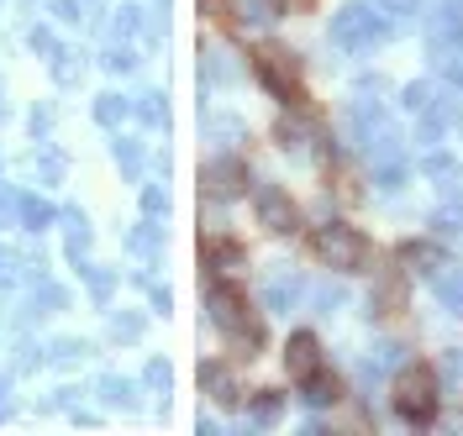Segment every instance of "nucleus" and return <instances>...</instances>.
Returning a JSON list of instances; mask_svg holds the SVG:
<instances>
[{
    "instance_id": "f257e3e1",
    "label": "nucleus",
    "mask_w": 463,
    "mask_h": 436,
    "mask_svg": "<svg viewBox=\"0 0 463 436\" xmlns=\"http://www.w3.org/2000/svg\"><path fill=\"white\" fill-rule=\"evenodd\" d=\"M211 316H216V326H222L242 352H259L263 348V320L253 316V300H248L242 284L222 279V284L211 290Z\"/></svg>"
},
{
    "instance_id": "f03ea898",
    "label": "nucleus",
    "mask_w": 463,
    "mask_h": 436,
    "mask_svg": "<svg viewBox=\"0 0 463 436\" xmlns=\"http://www.w3.org/2000/svg\"><path fill=\"white\" fill-rule=\"evenodd\" d=\"M390 400L401 410V421L411 426H427L442 405V384H437V368L432 363H405L401 374H395V389H390Z\"/></svg>"
},
{
    "instance_id": "7ed1b4c3",
    "label": "nucleus",
    "mask_w": 463,
    "mask_h": 436,
    "mask_svg": "<svg viewBox=\"0 0 463 436\" xmlns=\"http://www.w3.org/2000/svg\"><path fill=\"white\" fill-rule=\"evenodd\" d=\"M317 258L326 263V268H337V274H358V268H369L374 247H369V237L358 232V227L326 221V227L317 232Z\"/></svg>"
},
{
    "instance_id": "20e7f679",
    "label": "nucleus",
    "mask_w": 463,
    "mask_h": 436,
    "mask_svg": "<svg viewBox=\"0 0 463 436\" xmlns=\"http://www.w3.org/2000/svg\"><path fill=\"white\" fill-rule=\"evenodd\" d=\"M253 74H259L263 85H269V95H279L285 106H300V100H306V89H300V59H295L289 48H279V42L253 48Z\"/></svg>"
},
{
    "instance_id": "39448f33",
    "label": "nucleus",
    "mask_w": 463,
    "mask_h": 436,
    "mask_svg": "<svg viewBox=\"0 0 463 436\" xmlns=\"http://www.w3.org/2000/svg\"><path fill=\"white\" fill-rule=\"evenodd\" d=\"M259 221L274 237H295V232H300V205L289 200L279 184H263V190H259Z\"/></svg>"
},
{
    "instance_id": "423d86ee",
    "label": "nucleus",
    "mask_w": 463,
    "mask_h": 436,
    "mask_svg": "<svg viewBox=\"0 0 463 436\" xmlns=\"http://www.w3.org/2000/svg\"><path fill=\"white\" fill-rule=\"evenodd\" d=\"M205 190H211L216 200H237V195L248 190V163H242V158H216V163L205 169Z\"/></svg>"
},
{
    "instance_id": "0eeeda50",
    "label": "nucleus",
    "mask_w": 463,
    "mask_h": 436,
    "mask_svg": "<svg viewBox=\"0 0 463 436\" xmlns=\"http://www.w3.org/2000/svg\"><path fill=\"white\" fill-rule=\"evenodd\" d=\"M285 368H289L295 384H306V378L321 368V342L311 337V331H295V337L285 342Z\"/></svg>"
},
{
    "instance_id": "6e6552de",
    "label": "nucleus",
    "mask_w": 463,
    "mask_h": 436,
    "mask_svg": "<svg viewBox=\"0 0 463 436\" xmlns=\"http://www.w3.org/2000/svg\"><path fill=\"white\" fill-rule=\"evenodd\" d=\"M405 300H411L405 274H401V268H384V274H379V284H374V311H379V316H401Z\"/></svg>"
},
{
    "instance_id": "1a4fd4ad",
    "label": "nucleus",
    "mask_w": 463,
    "mask_h": 436,
    "mask_svg": "<svg viewBox=\"0 0 463 436\" xmlns=\"http://www.w3.org/2000/svg\"><path fill=\"white\" fill-rule=\"evenodd\" d=\"M332 400H343V378L317 368V374L306 378V405H332Z\"/></svg>"
},
{
    "instance_id": "9d476101",
    "label": "nucleus",
    "mask_w": 463,
    "mask_h": 436,
    "mask_svg": "<svg viewBox=\"0 0 463 436\" xmlns=\"http://www.w3.org/2000/svg\"><path fill=\"white\" fill-rule=\"evenodd\" d=\"M205 389H211V394H216V400H222V405H237V394H242V389H237V378L227 374V368H222V363H216V368H205Z\"/></svg>"
},
{
    "instance_id": "9b49d317",
    "label": "nucleus",
    "mask_w": 463,
    "mask_h": 436,
    "mask_svg": "<svg viewBox=\"0 0 463 436\" xmlns=\"http://www.w3.org/2000/svg\"><path fill=\"white\" fill-rule=\"evenodd\" d=\"M401 258L405 263H437V247H432V242H405Z\"/></svg>"
},
{
    "instance_id": "f8f14e48",
    "label": "nucleus",
    "mask_w": 463,
    "mask_h": 436,
    "mask_svg": "<svg viewBox=\"0 0 463 436\" xmlns=\"http://www.w3.org/2000/svg\"><path fill=\"white\" fill-rule=\"evenodd\" d=\"M201 5H205V16H216V22H232V16H237L232 0H201Z\"/></svg>"
},
{
    "instance_id": "ddd939ff",
    "label": "nucleus",
    "mask_w": 463,
    "mask_h": 436,
    "mask_svg": "<svg viewBox=\"0 0 463 436\" xmlns=\"http://www.w3.org/2000/svg\"><path fill=\"white\" fill-rule=\"evenodd\" d=\"M263 400H259V421H274V415H279V394H274V389H259Z\"/></svg>"
},
{
    "instance_id": "4468645a",
    "label": "nucleus",
    "mask_w": 463,
    "mask_h": 436,
    "mask_svg": "<svg viewBox=\"0 0 463 436\" xmlns=\"http://www.w3.org/2000/svg\"><path fill=\"white\" fill-rule=\"evenodd\" d=\"M437 290H442V300H448V305H458V311H463V284H458V279H442Z\"/></svg>"
},
{
    "instance_id": "2eb2a0df",
    "label": "nucleus",
    "mask_w": 463,
    "mask_h": 436,
    "mask_svg": "<svg viewBox=\"0 0 463 436\" xmlns=\"http://www.w3.org/2000/svg\"><path fill=\"white\" fill-rule=\"evenodd\" d=\"M285 5H295V0H285Z\"/></svg>"
}]
</instances>
